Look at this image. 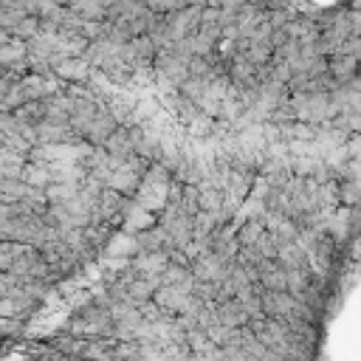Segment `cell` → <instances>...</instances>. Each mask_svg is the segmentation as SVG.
<instances>
[{"instance_id":"5b68a950","label":"cell","mask_w":361,"mask_h":361,"mask_svg":"<svg viewBox=\"0 0 361 361\" xmlns=\"http://www.w3.org/2000/svg\"><path fill=\"white\" fill-rule=\"evenodd\" d=\"M259 285L262 290H288V268L274 257L259 265Z\"/></svg>"},{"instance_id":"3957f363","label":"cell","mask_w":361,"mask_h":361,"mask_svg":"<svg viewBox=\"0 0 361 361\" xmlns=\"http://www.w3.org/2000/svg\"><path fill=\"white\" fill-rule=\"evenodd\" d=\"M90 71H93V62H90L85 54H68V56H59V62L54 65V73H56L59 79H68V82H76V85L87 82Z\"/></svg>"},{"instance_id":"277c9868","label":"cell","mask_w":361,"mask_h":361,"mask_svg":"<svg viewBox=\"0 0 361 361\" xmlns=\"http://www.w3.org/2000/svg\"><path fill=\"white\" fill-rule=\"evenodd\" d=\"M214 313H217V322H223V324H228V327H245V324L251 322L248 307H245L237 296L217 302V305H214Z\"/></svg>"},{"instance_id":"8fae6325","label":"cell","mask_w":361,"mask_h":361,"mask_svg":"<svg viewBox=\"0 0 361 361\" xmlns=\"http://www.w3.org/2000/svg\"><path fill=\"white\" fill-rule=\"evenodd\" d=\"M71 11H76L79 17H87V20H107L104 0H73Z\"/></svg>"},{"instance_id":"7a4b0ae2","label":"cell","mask_w":361,"mask_h":361,"mask_svg":"<svg viewBox=\"0 0 361 361\" xmlns=\"http://www.w3.org/2000/svg\"><path fill=\"white\" fill-rule=\"evenodd\" d=\"M169 262H172L169 251L161 248V251H138L130 265H133L141 276H147V279H152L155 285H161V276H164V271H166Z\"/></svg>"},{"instance_id":"9c48e42d","label":"cell","mask_w":361,"mask_h":361,"mask_svg":"<svg viewBox=\"0 0 361 361\" xmlns=\"http://www.w3.org/2000/svg\"><path fill=\"white\" fill-rule=\"evenodd\" d=\"M34 189H48L54 183V166L42 164V161H34L25 166V175H23Z\"/></svg>"},{"instance_id":"4fadbf2b","label":"cell","mask_w":361,"mask_h":361,"mask_svg":"<svg viewBox=\"0 0 361 361\" xmlns=\"http://www.w3.org/2000/svg\"><path fill=\"white\" fill-rule=\"evenodd\" d=\"M330 124H333L336 130H341V133L361 135V110H341Z\"/></svg>"},{"instance_id":"9a60e30c","label":"cell","mask_w":361,"mask_h":361,"mask_svg":"<svg viewBox=\"0 0 361 361\" xmlns=\"http://www.w3.org/2000/svg\"><path fill=\"white\" fill-rule=\"evenodd\" d=\"M56 3H62V6H71V3H73V0H56Z\"/></svg>"},{"instance_id":"6da1fadb","label":"cell","mask_w":361,"mask_h":361,"mask_svg":"<svg viewBox=\"0 0 361 361\" xmlns=\"http://www.w3.org/2000/svg\"><path fill=\"white\" fill-rule=\"evenodd\" d=\"M121 124H118V118L113 116V110L107 107V104H102L99 107V113H96V118L87 124V130L82 133V141H87V144H93V147H104L107 144V138L118 130Z\"/></svg>"},{"instance_id":"5bb4252c","label":"cell","mask_w":361,"mask_h":361,"mask_svg":"<svg viewBox=\"0 0 361 361\" xmlns=\"http://www.w3.org/2000/svg\"><path fill=\"white\" fill-rule=\"evenodd\" d=\"M152 11H158V14H169V11H178V8H183L186 3L183 0H144Z\"/></svg>"},{"instance_id":"30bf717a","label":"cell","mask_w":361,"mask_h":361,"mask_svg":"<svg viewBox=\"0 0 361 361\" xmlns=\"http://www.w3.org/2000/svg\"><path fill=\"white\" fill-rule=\"evenodd\" d=\"M265 231H268V223L259 217H251L237 228V240H240V245H254Z\"/></svg>"},{"instance_id":"ba28073f","label":"cell","mask_w":361,"mask_h":361,"mask_svg":"<svg viewBox=\"0 0 361 361\" xmlns=\"http://www.w3.org/2000/svg\"><path fill=\"white\" fill-rule=\"evenodd\" d=\"M23 87H25V93H28V99H48V96H54L56 90H59V85H56V79H48L45 73H25L23 79Z\"/></svg>"},{"instance_id":"52a82bcc","label":"cell","mask_w":361,"mask_h":361,"mask_svg":"<svg viewBox=\"0 0 361 361\" xmlns=\"http://www.w3.org/2000/svg\"><path fill=\"white\" fill-rule=\"evenodd\" d=\"M330 73L344 85V82H350L358 71H361V56H355V54H341V51H336V54H330Z\"/></svg>"},{"instance_id":"8992f818","label":"cell","mask_w":361,"mask_h":361,"mask_svg":"<svg viewBox=\"0 0 361 361\" xmlns=\"http://www.w3.org/2000/svg\"><path fill=\"white\" fill-rule=\"evenodd\" d=\"M276 259L285 265V268H305L310 265V257H307V248L293 237V240H279L276 245Z\"/></svg>"},{"instance_id":"7c38bea8","label":"cell","mask_w":361,"mask_h":361,"mask_svg":"<svg viewBox=\"0 0 361 361\" xmlns=\"http://www.w3.org/2000/svg\"><path fill=\"white\" fill-rule=\"evenodd\" d=\"M338 203H344L347 209L361 206V180H355V178L338 180Z\"/></svg>"}]
</instances>
